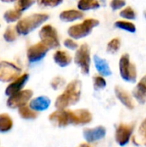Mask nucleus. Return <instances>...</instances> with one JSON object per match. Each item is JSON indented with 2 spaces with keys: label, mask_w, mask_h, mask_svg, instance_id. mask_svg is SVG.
I'll list each match as a JSON object with an SVG mask.
<instances>
[{
  "label": "nucleus",
  "mask_w": 146,
  "mask_h": 147,
  "mask_svg": "<svg viewBox=\"0 0 146 147\" xmlns=\"http://www.w3.org/2000/svg\"><path fill=\"white\" fill-rule=\"evenodd\" d=\"M50 122L59 127L71 125L70 123V110L68 109H58L52 112L49 115Z\"/></svg>",
  "instance_id": "nucleus-11"
},
{
  "label": "nucleus",
  "mask_w": 146,
  "mask_h": 147,
  "mask_svg": "<svg viewBox=\"0 0 146 147\" xmlns=\"http://www.w3.org/2000/svg\"><path fill=\"white\" fill-rule=\"evenodd\" d=\"M120 16L123 18H126V19H129V20H133L136 18V12L135 10L128 6L126 8H125L124 9H122L120 13Z\"/></svg>",
  "instance_id": "nucleus-29"
},
{
  "label": "nucleus",
  "mask_w": 146,
  "mask_h": 147,
  "mask_svg": "<svg viewBox=\"0 0 146 147\" xmlns=\"http://www.w3.org/2000/svg\"><path fill=\"white\" fill-rule=\"evenodd\" d=\"M120 38H114L108 42V44L107 46V50H108V52H109L111 53H114L120 49Z\"/></svg>",
  "instance_id": "nucleus-28"
},
{
  "label": "nucleus",
  "mask_w": 146,
  "mask_h": 147,
  "mask_svg": "<svg viewBox=\"0 0 146 147\" xmlns=\"http://www.w3.org/2000/svg\"><path fill=\"white\" fill-rule=\"evenodd\" d=\"M94 63H95V66L97 70V71L104 77H108L112 74L111 69L109 67L108 63L107 62L106 59L99 57L98 55H95L94 56Z\"/></svg>",
  "instance_id": "nucleus-17"
},
{
  "label": "nucleus",
  "mask_w": 146,
  "mask_h": 147,
  "mask_svg": "<svg viewBox=\"0 0 146 147\" xmlns=\"http://www.w3.org/2000/svg\"><path fill=\"white\" fill-rule=\"evenodd\" d=\"M37 3L40 7L53 8V7H56V6L59 5L60 3H62V1L61 0H40V1L37 2Z\"/></svg>",
  "instance_id": "nucleus-32"
},
{
  "label": "nucleus",
  "mask_w": 146,
  "mask_h": 147,
  "mask_svg": "<svg viewBox=\"0 0 146 147\" xmlns=\"http://www.w3.org/2000/svg\"><path fill=\"white\" fill-rule=\"evenodd\" d=\"M126 1L124 0H113L110 2V6L114 10L120 9L126 5Z\"/></svg>",
  "instance_id": "nucleus-35"
},
{
  "label": "nucleus",
  "mask_w": 146,
  "mask_h": 147,
  "mask_svg": "<svg viewBox=\"0 0 146 147\" xmlns=\"http://www.w3.org/2000/svg\"><path fill=\"white\" fill-rule=\"evenodd\" d=\"M22 73V69L9 61H0V82H12Z\"/></svg>",
  "instance_id": "nucleus-7"
},
{
  "label": "nucleus",
  "mask_w": 146,
  "mask_h": 147,
  "mask_svg": "<svg viewBox=\"0 0 146 147\" xmlns=\"http://www.w3.org/2000/svg\"><path fill=\"white\" fill-rule=\"evenodd\" d=\"M133 96L140 103H145L146 100V75L138 83L137 86L133 91Z\"/></svg>",
  "instance_id": "nucleus-16"
},
{
  "label": "nucleus",
  "mask_w": 146,
  "mask_h": 147,
  "mask_svg": "<svg viewBox=\"0 0 146 147\" xmlns=\"http://www.w3.org/2000/svg\"><path fill=\"white\" fill-rule=\"evenodd\" d=\"M28 73H23L21 74L17 78L13 80L7 87L5 90V95L8 96H11L20 91L22 90L23 87L25 86L27 81L28 80Z\"/></svg>",
  "instance_id": "nucleus-12"
},
{
  "label": "nucleus",
  "mask_w": 146,
  "mask_h": 147,
  "mask_svg": "<svg viewBox=\"0 0 146 147\" xmlns=\"http://www.w3.org/2000/svg\"><path fill=\"white\" fill-rule=\"evenodd\" d=\"M77 147H95V146H91V145H90V144H89V143H82V144H80V145H79Z\"/></svg>",
  "instance_id": "nucleus-36"
},
{
  "label": "nucleus",
  "mask_w": 146,
  "mask_h": 147,
  "mask_svg": "<svg viewBox=\"0 0 146 147\" xmlns=\"http://www.w3.org/2000/svg\"><path fill=\"white\" fill-rule=\"evenodd\" d=\"M21 16H22V13L15 9L6 10L3 14V18H4L5 22H9V23L20 20Z\"/></svg>",
  "instance_id": "nucleus-24"
},
{
  "label": "nucleus",
  "mask_w": 146,
  "mask_h": 147,
  "mask_svg": "<svg viewBox=\"0 0 146 147\" xmlns=\"http://www.w3.org/2000/svg\"><path fill=\"white\" fill-rule=\"evenodd\" d=\"M75 113L77 117L78 121V125H85L92 121V114L85 109H76Z\"/></svg>",
  "instance_id": "nucleus-20"
},
{
  "label": "nucleus",
  "mask_w": 146,
  "mask_h": 147,
  "mask_svg": "<svg viewBox=\"0 0 146 147\" xmlns=\"http://www.w3.org/2000/svg\"><path fill=\"white\" fill-rule=\"evenodd\" d=\"M17 36H18V34L14 26H9L3 33V39L7 42L15 41L16 40Z\"/></svg>",
  "instance_id": "nucleus-26"
},
{
  "label": "nucleus",
  "mask_w": 146,
  "mask_h": 147,
  "mask_svg": "<svg viewBox=\"0 0 146 147\" xmlns=\"http://www.w3.org/2000/svg\"><path fill=\"white\" fill-rule=\"evenodd\" d=\"M106 128L102 126H98L94 128H84L83 132V138L89 144L102 140L106 136Z\"/></svg>",
  "instance_id": "nucleus-13"
},
{
  "label": "nucleus",
  "mask_w": 146,
  "mask_h": 147,
  "mask_svg": "<svg viewBox=\"0 0 146 147\" xmlns=\"http://www.w3.org/2000/svg\"><path fill=\"white\" fill-rule=\"evenodd\" d=\"M49 18V16L45 13H35L29 16H27L22 19H20L16 25H15V30L18 34L22 35H27L38 27H40L42 23H44L47 19Z\"/></svg>",
  "instance_id": "nucleus-2"
},
{
  "label": "nucleus",
  "mask_w": 146,
  "mask_h": 147,
  "mask_svg": "<svg viewBox=\"0 0 146 147\" xmlns=\"http://www.w3.org/2000/svg\"><path fill=\"white\" fill-rule=\"evenodd\" d=\"M33 96L31 90H23L11 96L7 100V106L10 109H19L27 105Z\"/></svg>",
  "instance_id": "nucleus-8"
},
{
  "label": "nucleus",
  "mask_w": 146,
  "mask_h": 147,
  "mask_svg": "<svg viewBox=\"0 0 146 147\" xmlns=\"http://www.w3.org/2000/svg\"><path fill=\"white\" fill-rule=\"evenodd\" d=\"M114 92H115L117 98L121 102V103L124 106H126L129 109H134V102L127 91H126L123 88L120 86H116L114 88Z\"/></svg>",
  "instance_id": "nucleus-14"
},
{
  "label": "nucleus",
  "mask_w": 146,
  "mask_h": 147,
  "mask_svg": "<svg viewBox=\"0 0 146 147\" xmlns=\"http://www.w3.org/2000/svg\"><path fill=\"white\" fill-rule=\"evenodd\" d=\"M39 36L41 40L40 42L46 45L49 49H55L60 46L58 31L51 24L44 25L39 31Z\"/></svg>",
  "instance_id": "nucleus-4"
},
{
  "label": "nucleus",
  "mask_w": 146,
  "mask_h": 147,
  "mask_svg": "<svg viewBox=\"0 0 146 147\" xmlns=\"http://www.w3.org/2000/svg\"><path fill=\"white\" fill-rule=\"evenodd\" d=\"M120 73L121 78L127 82L134 83L137 79V69L136 65L130 60L129 54L124 53L119 62Z\"/></svg>",
  "instance_id": "nucleus-5"
},
{
  "label": "nucleus",
  "mask_w": 146,
  "mask_h": 147,
  "mask_svg": "<svg viewBox=\"0 0 146 147\" xmlns=\"http://www.w3.org/2000/svg\"><path fill=\"white\" fill-rule=\"evenodd\" d=\"M93 84L95 90H102L104 89L107 85V82L105 78L102 76H95L93 78Z\"/></svg>",
  "instance_id": "nucleus-30"
},
{
  "label": "nucleus",
  "mask_w": 146,
  "mask_h": 147,
  "mask_svg": "<svg viewBox=\"0 0 146 147\" xmlns=\"http://www.w3.org/2000/svg\"><path fill=\"white\" fill-rule=\"evenodd\" d=\"M18 114L21 116V118L25 120H34L37 118L38 113L31 109L28 106L25 105L23 107H21L18 109Z\"/></svg>",
  "instance_id": "nucleus-23"
},
{
  "label": "nucleus",
  "mask_w": 146,
  "mask_h": 147,
  "mask_svg": "<svg viewBox=\"0 0 146 147\" xmlns=\"http://www.w3.org/2000/svg\"><path fill=\"white\" fill-rule=\"evenodd\" d=\"M53 60L60 67H65L71 64L72 58L66 51L58 50L53 53Z\"/></svg>",
  "instance_id": "nucleus-18"
},
{
  "label": "nucleus",
  "mask_w": 146,
  "mask_h": 147,
  "mask_svg": "<svg viewBox=\"0 0 146 147\" xmlns=\"http://www.w3.org/2000/svg\"><path fill=\"white\" fill-rule=\"evenodd\" d=\"M74 61L77 65L83 74L88 75L90 68V50L88 44H82L76 51Z\"/></svg>",
  "instance_id": "nucleus-6"
},
{
  "label": "nucleus",
  "mask_w": 146,
  "mask_h": 147,
  "mask_svg": "<svg viewBox=\"0 0 146 147\" xmlns=\"http://www.w3.org/2000/svg\"><path fill=\"white\" fill-rule=\"evenodd\" d=\"M134 129V125L120 123L115 131V140L120 146H125L130 140Z\"/></svg>",
  "instance_id": "nucleus-10"
},
{
  "label": "nucleus",
  "mask_w": 146,
  "mask_h": 147,
  "mask_svg": "<svg viewBox=\"0 0 146 147\" xmlns=\"http://www.w3.org/2000/svg\"><path fill=\"white\" fill-rule=\"evenodd\" d=\"M51 101L46 96H40L33 99L29 103V108L35 112L44 111L47 109L50 106Z\"/></svg>",
  "instance_id": "nucleus-15"
},
{
  "label": "nucleus",
  "mask_w": 146,
  "mask_h": 147,
  "mask_svg": "<svg viewBox=\"0 0 146 147\" xmlns=\"http://www.w3.org/2000/svg\"><path fill=\"white\" fill-rule=\"evenodd\" d=\"M13 127V121L9 115L0 114V133H7Z\"/></svg>",
  "instance_id": "nucleus-21"
},
{
  "label": "nucleus",
  "mask_w": 146,
  "mask_h": 147,
  "mask_svg": "<svg viewBox=\"0 0 146 147\" xmlns=\"http://www.w3.org/2000/svg\"><path fill=\"white\" fill-rule=\"evenodd\" d=\"M139 134L143 140L144 144L146 146V118L142 121L139 128Z\"/></svg>",
  "instance_id": "nucleus-33"
},
{
  "label": "nucleus",
  "mask_w": 146,
  "mask_h": 147,
  "mask_svg": "<svg viewBox=\"0 0 146 147\" xmlns=\"http://www.w3.org/2000/svg\"><path fill=\"white\" fill-rule=\"evenodd\" d=\"M114 26L118 28L128 31L130 33H135L136 32V26L131 22L126 21H117L114 23Z\"/></svg>",
  "instance_id": "nucleus-25"
},
{
  "label": "nucleus",
  "mask_w": 146,
  "mask_h": 147,
  "mask_svg": "<svg viewBox=\"0 0 146 147\" xmlns=\"http://www.w3.org/2000/svg\"><path fill=\"white\" fill-rule=\"evenodd\" d=\"M100 7V3L96 0H80L77 3V8L80 11L95 9Z\"/></svg>",
  "instance_id": "nucleus-22"
},
{
  "label": "nucleus",
  "mask_w": 146,
  "mask_h": 147,
  "mask_svg": "<svg viewBox=\"0 0 146 147\" xmlns=\"http://www.w3.org/2000/svg\"><path fill=\"white\" fill-rule=\"evenodd\" d=\"M83 17V13L77 9H66V10L62 11L59 15L60 20L65 22H74Z\"/></svg>",
  "instance_id": "nucleus-19"
},
{
  "label": "nucleus",
  "mask_w": 146,
  "mask_h": 147,
  "mask_svg": "<svg viewBox=\"0 0 146 147\" xmlns=\"http://www.w3.org/2000/svg\"><path fill=\"white\" fill-rule=\"evenodd\" d=\"M34 3H35V1L32 0H19L15 3V9L18 10L19 12H22L28 9H29Z\"/></svg>",
  "instance_id": "nucleus-27"
},
{
  "label": "nucleus",
  "mask_w": 146,
  "mask_h": 147,
  "mask_svg": "<svg viewBox=\"0 0 146 147\" xmlns=\"http://www.w3.org/2000/svg\"><path fill=\"white\" fill-rule=\"evenodd\" d=\"M99 25V21L95 18H87L80 23L71 26L68 29V34L70 37L75 40H78L88 36L93 30V28Z\"/></svg>",
  "instance_id": "nucleus-3"
},
{
  "label": "nucleus",
  "mask_w": 146,
  "mask_h": 147,
  "mask_svg": "<svg viewBox=\"0 0 146 147\" xmlns=\"http://www.w3.org/2000/svg\"><path fill=\"white\" fill-rule=\"evenodd\" d=\"M144 15H145V19H146V10L144 11Z\"/></svg>",
  "instance_id": "nucleus-37"
},
{
  "label": "nucleus",
  "mask_w": 146,
  "mask_h": 147,
  "mask_svg": "<svg viewBox=\"0 0 146 147\" xmlns=\"http://www.w3.org/2000/svg\"><path fill=\"white\" fill-rule=\"evenodd\" d=\"M82 84L80 80L75 79L69 83L64 92L60 94L55 101V107L58 109H65L66 108L75 105L81 96Z\"/></svg>",
  "instance_id": "nucleus-1"
},
{
  "label": "nucleus",
  "mask_w": 146,
  "mask_h": 147,
  "mask_svg": "<svg viewBox=\"0 0 146 147\" xmlns=\"http://www.w3.org/2000/svg\"><path fill=\"white\" fill-rule=\"evenodd\" d=\"M48 51H49V48L46 45H44L42 42L35 43L30 46L27 50L28 60L30 63L38 62L46 56Z\"/></svg>",
  "instance_id": "nucleus-9"
},
{
  "label": "nucleus",
  "mask_w": 146,
  "mask_h": 147,
  "mask_svg": "<svg viewBox=\"0 0 146 147\" xmlns=\"http://www.w3.org/2000/svg\"><path fill=\"white\" fill-rule=\"evenodd\" d=\"M64 45H65V47H66L67 48L71 49V50H77L78 48L77 43L73 39H71V38L65 39V41H64Z\"/></svg>",
  "instance_id": "nucleus-34"
},
{
  "label": "nucleus",
  "mask_w": 146,
  "mask_h": 147,
  "mask_svg": "<svg viewBox=\"0 0 146 147\" xmlns=\"http://www.w3.org/2000/svg\"><path fill=\"white\" fill-rule=\"evenodd\" d=\"M65 84V80L59 76H57L55 78H52V80L51 81V87L54 90H58L59 89H61Z\"/></svg>",
  "instance_id": "nucleus-31"
}]
</instances>
